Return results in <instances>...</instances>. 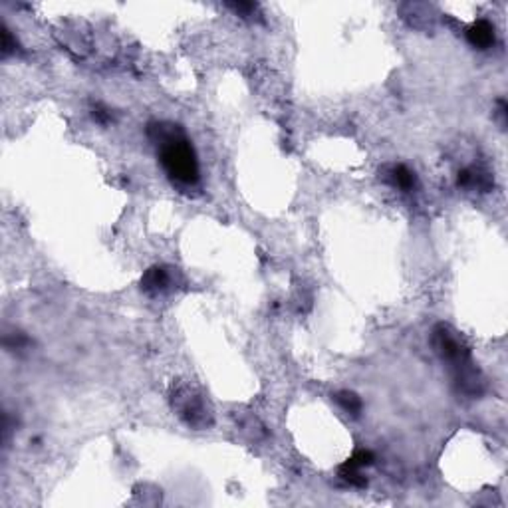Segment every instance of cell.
<instances>
[{
  "mask_svg": "<svg viewBox=\"0 0 508 508\" xmlns=\"http://www.w3.org/2000/svg\"><path fill=\"white\" fill-rule=\"evenodd\" d=\"M94 117L95 119H99L102 123H107L109 119H111V114L107 111L106 107H102V106H95L94 109Z\"/></svg>",
  "mask_w": 508,
  "mask_h": 508,
  "instance_id": "9c48e42d",
  "label": "cell"
},
{
  "mask_svg": "<svg viewBox=\"0 0 508 508\" xmlns=\"http://www.w3.org/2000/svg\"><path fill=\"white\" fill-rule=\"evenodd\" d=\"M173 284V274L169 272V268L165 266H153L149 268L147 272L141 278V288L147 292V294H161V292H167Z\"/></svg>",
  "mask_w": 508,
  "mask_h": 508,
  "instance_id": "277c9868",
  "label": "cell"
},
{
  "mask_svg": "<svg viewBox=\"0 0 508 508\" xmlns=\"http://www.w3.org/2000/svg\"><path fill=\"white\" fill-rule=\"evenodd\" d=\"M147 135L157 145L161 165L171 179L187 187L199 183V161L190 141L185 138L179 126L151 123L147 127Z\"/></svg>",
  "mask_w": 508,
  "mask_h": 508,
  "instance_id": "6da1fadb",
  "label": "cell"
},
{
  "mask_svg": "<svg viewBox=\"0 0 508 508\" xmlns=\"http://www.w3.org/2000/svg\"><path fill=\"white\" fill-rule=\"evenodd\" d=\"M14 48H16V42L12 40L11 30L4 26V30H2V54H4V56H8L11 52H14Z\"/></svg>",
  "mask_w": 508,
  "mask_h": 508,
  "instance_id": "ba28073f",
  "label": "cell"
},
{
  "mask_svg": "<svg viewBox=\"0 0 508 508\" xmlns=\"http://www.w3.org/2000/svg\"><path fill=\"white\" fill-rule=\"evenodd\" d=\"M466 38H468V42L473 44L475 48L485 50V48H490V46L495 44V28H492L490 22L478 20L468 28Z\"/></svg>",
  "mask_w": 508,
  "mask_h": 508,
  "instance_id": "5b68a950",
  "label": "cell"
},
{
  "mask_svg": "<svg viewBox=\"0 0 508 508\" xmlns=\"http://www.w3.org/2000/svg\"><path fill=\"white\" fill-rule=\"evenodd\" d=\"M171 403L181 419L193 429H207L212 425L211 405L195 387L185 383L177 385L171 395Z\"/></svg>",
  "mask_w": 508,
  "mask_h": 508,
  "instance_id": "3957f363",
  "label": "cell"
},
{
  "mask_svg": "<svg viewBox=\"0 0 508 508\" xmlns=\"http://www.w3.org/2000/svg\"><path fill=\"white\" fill-rule=\"evenodd\" d=\"M385 179L403 190H411L415 187V183H417L415 173L411 169H407L405 165H393V167H389L387 173H385Z\"/></svg>",
  "mask_w": 508,
  "mask_h": 508,
  "instance_id": "8992f818",
  "label": "cell"
},
{
  "mask_svg": "<svg viewBox=\"0 0 508 508\" xmlns=\"http://www.w3.org/2000/svg\"><path fill=\"white\" fill-rule=\"evenodd\" d=\"M433 348L441 356V360L447 361L453 370L459 392L466 395H480L483 392V377L471 360V349L455 329L447 324H439L433 329Z\"/></svg>",
  "mask_w": 508,
  "mask_h": 508,
  "instance_id": "7a4b0ae2",
  "label": "cell"
},
{
  "mask_svg": "<svg viewBox=\"0 0 508 508\" xmlns=\"http://www.w3.org/2000/svg\"><path fill=\"white\" fill-rule=\"evenodd\" d=\"M336 401H338L346 411L351 413V415H360L361 399L353 392H339L338 395H336Z\"/></svg>",
  "mask_w": 508,
  "mask_h": 508,
  "instance_id": "52a82bcc",
  "label": "cell"
}]
</instances>
